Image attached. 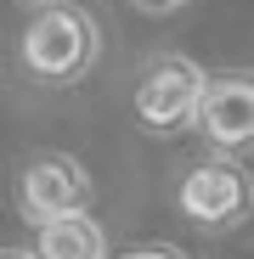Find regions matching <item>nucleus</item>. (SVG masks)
I'll use <instances>...</instances> for the list:
<instances>
[{"mask_svg":"<svg viewBox=\"0 0 254 259\" xmlns=\"http://www.w3.org/2000/svg\"><path fill=\"white\" fill-rule=\"evenodd\" d=\"M141 12H175V6H187V0H136Z\"/></svg>","mask_w":254,"mask_h":259,"instance_id":"8","label":"nucleus"},{"mask_svg":"<svg viewBox=\"0 0 254 259\" xmlns=\"http://www.w3.org/2000/svg\"><path fill=\"white\" fill-rule=\"evenodd\" d=\"M96 23L79 6H62V0H46L28 28H23V68L40 84H74L85 68L96 62Z\"/></svg>","mask_w":254,"mask_h":259,"instance_id":"1","label":"nucleus"},{"mask_svg":"<svg viewBox=\"0 0 254 259\" xmlns=\"http://www.w3.org/2000/svg\"><path fill=\"white\" fill-rule=\"evenodd\" d=\"M119 259H187L181 248H130V253H119Z\"/></svg>","mask_w":254,"mask_h":259,"instance_id":"7","label":"nucleus"},{"mask_svg":"<svg viewBox=\"0 0 254 259\" xmlns=\"http://www.w3.org/2000/svg\"><path fill=\"white\" fill-rule=\"evenodd\" d=\"M28 6H46V0H28Z\"/></svg>","mask_w":254,"mask_h":259,"instance_id":"10","label":"nucleus"},{"mask_svg":"<svg viewBox=\"0 0 254 259\" xmlns=\"http://www.w3.org/2000/svg\"><path fill=\"white\" fill-rule=\"evenodd\" d=\"M181 214L192 226H237L248 214V175L232 163V158H209V163H192L187 181H181Z\"/></svg>","mask_w":254,"mask_h":259,"instance_id":"4","label":"nucleus"},{"mask_svg":"<svg viewBox=\"0 0 254 259\" xmlns=\"http://www.w3.org/2000/svg\"><path fill=\"white\" fill-rule=\"evenodd\" d=\"M0 259H28V253H17V248H0Z\"/></svg>","mask_w":254,"mask_h":259,"instance_id":"9","label":"nucleus"},{"mask_svg":"<svg viewBox=\"0 0 254 259\" xmlns=\"http://www.w3.org/2000/svg\"><path fill=\"white\" fill-rule=\"evenodd\" d=\"M192 124L203 130L209 147H221V152H243L248 136H254V84H248V73L203 79L198 107H192Z\"/></svg>","mask_w":254,"mask_h":259,"instance_id":"5","label":"nucleus"},{"mask_svg":"<svg viewBox=\"0 0 254 259\" xmlns=\"http://www.w3.org/2000/svg\"><path fill=\"white\" fill-rule=\"evenodd\" d=\"M198 91H203V68L187 62V57H158L147 62L141 84H136V118L158 136L192 124V107H198Z\"/></svg>","mask_w":254,"mask_h":259,"instance_id":"2","label":"nucleus"},{"mask_svg":"<svg viewBox=\"0 0 254 259\" xmlns=\"http://www.w3.org/2000/svg\"><path fill=\"white\" fill-rule=\"evenodd\" d=\"M91 203V175L62 158V152H46V158H28L23 181H17V208L23 220L40 226V220H57V214H79Z\"/></svg>","mask_w":254,"mask_h":259,"instance_id":"3","label":"nucleus"},{"mask_svg":"<svg viewBox=\"0 0 254 259\" xmlns=\"http://www.w3.org/2000/svg\"><path fill=\"white\" fill-rule=\"evenodd\" d=\"M34 231H40V242H34L28 259H107V237H102V226L85 208L79 214H57V220H40Z\"/></svg>","mask_w":254,"mask_h":259,"instance_id":"6","label":"nucleus"}]
</instances>
